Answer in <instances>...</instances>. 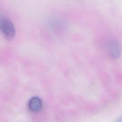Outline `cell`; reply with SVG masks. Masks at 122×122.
Here are the masks:
<instances>
[{"mask_svg":"<svg viewBox=\"0 0 122 122\" xmlns=\"http://www.w3.org/2000/svg\"><path fill=\"white\" fill-rule=\"evenodd\" d=\"M115 122H122V115Z\"/></svg>","mask_w":122,"mask_h":122,"instance_id":"obj_4","label":"cell"},{"mask_svg":"<svg viewBox=\"0 0 122 122\" xmlns=\"http://www.w3.org/2000/svg\"><path fill=\"white\" fill-rule=\"evenodd\" d=\"M42 101L41 99L37 96L32 97L30 99L28 102L29 109L33 112L40 111L42 108Z\"/></svg>","mask_w":122,"mask_h":122,"instance_id":"obj_2","label":"cell"},{"mask_svg":"<svg viewBox=\"0 0 122 122\" xmlns=\"http://www.w3.org/2000/svg\"><path fill=\"white\" fill-rule=\"evenodd\" d=\"M0 29L7 40H10L14 37L15 28L13 24L9 20L3 18L0 19Z\"/></svg>","mask_w":122,"mask_h":122,"instance_id":"obj_1","label":"cell"},{"mask_svg":"<svg viewBox=\"0 0 122 122\" xmlns=\"http://www.w3.org/2000/svg\"><path fill=\"white\" fill-rule=\"evenodd\" d=\"M108 50L109 54L113 58H117L120 54V50L117 44L114 41H111L108 45Z\"/></svg>","mask_w":122,"mask_h":122,"instance_id":"obj_3","label":"cell"}]
</instances>
